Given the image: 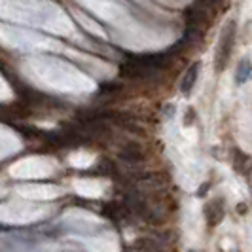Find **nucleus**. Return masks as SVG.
Listing matches in <instances>:
<instances>
[{
	"label": "nucleus",
	"instance_id": "10",
	"mask_svg": "<svg viewBox=\"0 0 252 252\" xmlns=\"http://www.w3.org/2000/svg\"><path fill=\"white\" fill-rule=\"evenodd\" d=\"M21 146H23L21 139H19V135L13 129L6 126H0V161L13 156V154H17V152L21 150Z\"/></svg>",
	"mask_w": 252,
	"mask_h": 252
},
{
	"label": "nucleus",
	"instance_id": "8",
	"mask_svg": "<svg viewBox=\"0 0 252 252\" xmlns=\"http://www.w3.org/2000/svg\"><path fill=\"white\" fill-rule=\"evenodd\" d=\"M15 191L19 193L21 199H31V201H51L63 195V188L55 186V184H21L17 186Z\"/></svg>",
	"mask_w": 252,
	"mask_h": 252
},
{
	"label": "nucleus",
	"instance_id": "4",
	"mask_svg": "<svg viewBox=\"0 0 252 252\" xmlns=\"http://www.w3.org/2000/svg\"><path fill=\"white\" fill-rule=\"evenodd\" d=\"M0 44L12 50L27 51V53H46V51L63 50V46L53 38L13 25H0Z\"/></svg>",
	"mask_w": 252,
	"mask_h": 252
},
{
	"label": "nucleus",
	"instance_id": "3",
	"mask_svg": "<svg viewBox=\"0 0 252 252\" xmlns=\"http://www.w3.org/2000/svg\"><path fill=\"white\" fill-rule=\"evenodd\" d=\"M76 2L82 4L93 15H97L99 19H102L104 23L114 27L116 31H120L118 40L127 48L140 50V48H159L167 44L163 36H158L150 29L133 21L129 10L120 0H76Z\"/></svg>",
	"mask_w": 252,
	"mask_h": 252
},
{
	"label": "nucleus",
	"instance_id": "11",
	"mask_svg": "<svg viewBox=\"0 0 252 252\" xmlns=\"http://www.w3.org/2000/svg\"><path fill=\"white\" fill-rule=\"evenodd\" d=\"M93 161H95V156L86 150H78L68 156V163L72 167H78V169H88L93 165Z\"/></svg>",
	"mask_w": 252,
	"mask_h": 252
},
{
	"label": "nucleus",
	"instance_id": "1",
	"mask_svg": "<svg viewBox=\"0 0 252 252\" xmlns=\"http://www.w3.org/2000/svg\"><path fill=\"white\" fill-rule=\"evenodd\" d=\"M21 72L38 89L53 93H91L95 82L86 72L57 57H29L21 63Z\"/></svg>",
	"mask_w": 252,
	"mask_h": 252
},
{
	"label": "nucleus",
	"instance_id": "15",
	"mask_svg": "<svg viewBox=\"0 0 252 252\" xmlns=\"http://www.w3.org/2000/svg\"><path fill=\"white\" fill-rule=\"evenodd\" d=\"M0 195H2V186H0Z\"/></svg>",
	"mask_w": 252,
	"mask_h": 252
},
{
	"label": "nucleus",
	"instance_id": "12",
	"mask_svg": "<svg viewBox=\"0 0 252 252\" xmlns=\"http://www.w3.org/2000/svg\"><path fill=\"white\" fill-rule=\"evenodd\" d=\"M74 17L84 25V29L86 31H89L91 34H95V36H99V38H106V32H104V29H102L101 25H97L95 21H91V19H88V15H84V13H80V12H74Z\"/></svg>",
	"mask_w": 252,
	"mask_h": 252
},
{
	"label": "nucleus",
	"instance_id": "5",
	"mask_svg": "<svg viewBox=\"0 0 252 252\" xmlns=\"http://www.w3.org/2000/svg\"><path fill=\"white\" fill-rule=\"evenodd\" d=\"M50 213L51 207H46V205L36 201H31V199L0 203V224L27 226V224H34L38 220L48 218Z\"/></svg>",
	"mask_w": 252,
	"mask_h": 252
},
{
	"label": "nucleus",
	"instance_id": "14",
	"mask_svg": "<svg viewBox=\"0 0 252 252\" xmlns=\"http://www.w3.org/2000/svg\"><path fill=\"white\" fill-rule=\"evenodd\" d=\"M13 99V91L12 88H10V84L2 78V74H0V102H8Z\"/></svg>",
	"mask_w": 252,
	"mask_h": 252
},
{
	"label": "nucleus",
	"instance_id": "9",
	"mask_svg": "<svg viewBox=\"0 0 252 252\" xmlns=\"http://www.w3.org/2000/svg\"><path fill=\"white\" fill-rule=\"evenodd\" d=\"M72 189L82 197L99 199L106 189V184L99 178H76V180H72Z\"/></svg>",
	"mask_w": 252,
	"mask_h": 252
},
{
	"label": "nucleus",
	"instance_id": "13",
	"mask_svg": "<svg viewBox=\"0 0 252 252\" xmlns=\"http://www.w3.org/2000/svg\"><path fill=\"white\" fill-rule=\"evenodd\" d=\"M252 74V63L249 59H243L239 63V68H237V82L239 84H245Z\"/></svg>",
	"mask_w": 252,
	"mask_h": 252
},
{
	"label": "nucleus",
	"instance_id": "2",
	"mask_svg": "<svg viewBox=\"0 0 252 252\" xmlns=\"http://www.w3.org/2000/svg\"><path fill=\"white\" fill-rule=\"evenodd\" d=\"M0 17L17 25L36 27L59 36H74L76 27L61 6L50 0H0Z\"/></svg>",
	"mask_w": 252,
	"mask_h": 252
},
{
	"label": "nucleus",
	"instance_id": "7",
	"mask_svg": "<svg viewBox=\"0 0 252 252\" xmlns=\"http://www.w3.org/2000/svg\"><path fill=\"white\" fill-rule=\"evenodd\" d=\"M57 171V161L48 156H29L10 167V175L17 180H38L50 178Z\"/></svg>",
	"mask_w": 252,
	"mask_h": 252
},
{
	"label": "nucleus",
	"instance_id": "6",
	"mask_svg": "<svg viewBox=\"0 0 252 252\" xmlns=\"http://www.w3.org/2000/svg\"><path fill=\"white\" fill-rule=\"evenodd\" d=\"M61 227L70 235H74L76 239L91 241L93 237L101 235V231L104 229V222L99 216L91 215L88 211L70 209L61 216Z\"/></svg>",
	"mask_w": 252,
	"mask_h": 252
}]
</instances>
